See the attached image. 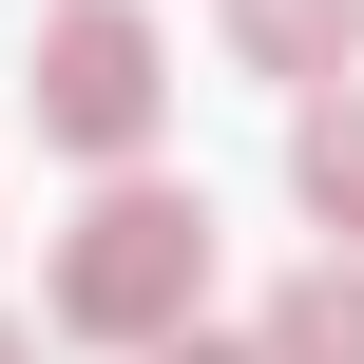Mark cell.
Wrapping results in <instances>:
<instances>
[{"instance_id": "obj_5", "label": "cell", "mask_w": 364, "mask_h": 364, "mask_svg": "<svg viewBox=\"0 0 364 364\" xmlns=\"http://www.w3.org/2000/svg\"><path fill=\"white\" fill-rule=\"evenodd\" d=\"M288 173H307V211H346V230H364V77L288 115Z\"/></svg>"}, {"instance_id": "obj_4", "label": "cell", "mask_w": 364, "mask_h": 364, "mask_svg": "<svg viewBox=\"0 0 364 364\" xmlns=\"http://www.w3.org/2000/svg\"><path fill=\"white\" fill-rule=\"evenodd\" d=\"M250 364H364V269H288L269 326H250Z\"/></svg>"}, {"instance_id": "obj_2", "label": "cell", "mask_w": 364, "mask_h": 364, "mask_svg": "<svg viewBox=\"0 0 364 364\" xmlns=\"http://www.w3.org/2000/svg\"><path fill=\"white\" fill-rule=\"evenodd\" d=\"M154 115H173V38H154L134 0H58V19H38V134L96 154V173H134Z\"/></svg>"}, {"instance_id": "obj_7", "label": "cell", "mask_w": 364, "mask_h": 364, "mask_svg": "<svg viewBox=\"0 0 364 364\" xmlns=\"http://www.w3.org/2000/svg\"><path fill=\"white\" fill-rule=\"evenodd\" d=\"M0 364H38V346H19V326H0Z\"/></svg>"}, {"instance_id": "obj_1", "label": "cell", "mask_w": 364, "mask_h": 364, "mask_svg": "<svg viewBox=\"0 0 364 364\" xmlns=\"http://www.w3.org/2000/svg\"><path fill=\"white\" fill-rule=\"evenodd\" d=\"M192 288H211V192H96L58 230V326L77 346H192Z\"/></svg>"}, {"instance_id": "obj_8", "label": "cell", "mask_w": 364, "mask_h": 364, "mask_svg": "<svg viewBox=\"0 0 364 364\" xmlns=\"http://www.w3.org/2000/svg\"><path fill=\"white\" fill-rule=\"evenodd\" d=\"M346 19H364V0H346Z\"/></svg>"}, {"instance_id": "obj_6", "label": "cell", "mask_w": 364, "mask_h": 364, "mask_svg": "<svg viewBox=\"0 0 364 364\" xmlns=\"http://www.w3.org/2000/svg\"><path fill=\"white\" fill-rule=\"evenodd\" d=\"M154 364H250V346H154Z\"/></svg>"}, {"instance_id": "obj_3", "label": "cell", "mask_w": 364, "mask_h": 364, "mask_svg": "<svg viewBox=\"0 0 364 364\" xmlns=\"http://www.w3.org/2000/svg\"><path fill=\"white\" fill-rule=\"evenodd\" d=\"M211 19H230V58H250V77H288V96H326V77H346V0H211Z\"/></svg>"}]
</instances>
